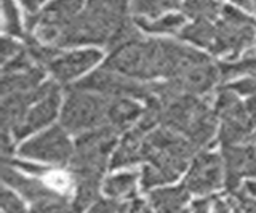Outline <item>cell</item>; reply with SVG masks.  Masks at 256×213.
I'll return each mask as SVG.
<instances>
[{
  "mask_svg": "<svg viewBox=\"0 0 256 213\" xmlns=\"http://www.w3.org/2000/svg\"><path fill=\"white\" fill-rule=\"evenodd\" d=\"M142 111L136 101L122 96V98H109L108 108V120L109 125H114L116 128L124 130L138 117H141Z\"/></svg>",
  "mask_w": 256,
  "mask_h": 213,
  "instance_id": "obj_16",
  "label": "cell"
},
{
  "mask_svg": "<svg viewBox=\"0 0 256 213\" xmlns=\"http://www.w3.org/2000/svg\"><path fill=\"white\" fill-rule=\"evenodd\" d=\"M178 213H192V210H180Z\"/></svg>",
  "mask_w": 256,
  "mask_h": 213,
  "instance_id": "obj_42",
  "label": "cell"
},
{
  "mask_svg": "<svg viewBox=\"0 0 256 213\" xmlns=\"http://www.w3.org/2000/svg\"><path fill=\"white\" fill-rule=\"evenodd\" d=\"M226 86L229 90L236 92L237 94H246V96H253V94H256V78L254 77H248V78H244V80L229 84Z\"/></svg>",
  "mask_w": 256,
  "mask_h": 213,
  "instance_id": "obj_33",
  "label": "cell"
},
{
  "mask_svg": "<svg viewBox=\"0 0 256 213\" xmlns=\"http://www.w3.org/2000/svg\"><path fill=\"white\" fill-rule=\"evenodd\" d=\"M76 199L72 202L76 213H82L90 205L98 200L100 189H101V180H77L76 181Z\"/></svg>",
  "mask_w": 256,
  "mask_h": 213,
  "instance_id": "obj_21",
  "label": "cell"
},
{
  "mask_svg": "<svg viewBox=\"0 0 256 213\" xmlns=\"http://www.w3.org/2000/svg\"><path fill=\"white\" fill-rule=\"evenodd\" d=\"M84 0H53L46 8L38 14V24L52 26L60 30L77 16Z\"/></svg>",
  "mask_w": 256,
  "mask_h": 213,
  "instance_id": "obj_14",
  "label": "cell"
},
{
  "mask_svg": "<svg viewBox=\"0 0 256 213\" xmlns=\"http://www.w3.org/2000/svg\"><path fill=\"white\" fill-rule=\"evenodd\" d=\"M29 213H76L72 204L62 196H54L50 199L32 204Z\"/></svg>",
  "mask_w": 256,
  "mask_h": 213,
  "instance_id": "obj_28",
  "label": "cell"
},
{
  "mask_svg": "<svg viewBox=\"0 0 256 213\" xmlns=\"http://www.w3.org/2000/svg\"><path fill=\"white\" fill-rule=\"evenodd\" d=\"M13 167H18L21 170H26L29 173H34V175H44V173L48 172L46 167H40V165H34V164H22V162H12Z\"/></svg>",
  "mask_w": 256,
  "mask_h": 213,
  "instance_id": "obj_36",
  "label": "cell"
},
{
  "mask_svg": "<svg viewBox=\"0 0 256 213\" xmlns=\"http://www.w3.org/2000/svg\"><path fill=\"white\" fill-rule=\"evenodd\" d=\"M216 114L196 94H182L164 109L162 124L182 133L197 149L210 143L216 132Z\"/></svg>",
  "mask_w": 256,
  "mask_h": 213,
  "instance_id": "obj_1",
  "label": "cell"
},
{
  "mask_svg": "<svg viewBox=\"0 0 256 213\" xmlns=\"http://www.w3.org/2000/svg\"><path fill=\"white\" fill-rule=\"evenodd\" d=\"M236 5H238V6H242V8H245V10H253L254 6H253V2L252 0H232Z\"/></svg>",
  "mask_w": 256,
  "mask_h": 213,
  "instance_id": "obj_41",
  "label": "cell"
},
{
  "mask_svg": "<svg viewBox=\"0 0 256 213\" xmlns=\"http://www.w3.org/2000/svg\"><path fill=\"white\" fill-rule=\"evenodd\" d=\"M44 69L40 66H32L21 72H12L4 74L2 80V93L4 96L10 93H21V92H30L37 88L38 82L44 78Z\"/></svg>",
  "mask_w": 256,
  "mask_h": 213,
  "instance_id": "obj_18",
  "label": "cell"
},
{
  "mask_svg": "<svg viewBox=\"0 0 256 213\" xmlns=\"http://www.w3.org/2000/svg\"><path fill=\"white\" fill-rule=\"evenodd\" d=\"M2 178L5 181V184H8V186H12L13 189H16V191H18L20 194H22L32 204L58 196V192H54L52 188H48L45 183H42V181L26 178L24 175H21L20 172H16L13 168V165H12V167H8L6 164H4V167H2Z\"/></svg>",
  "mask_w": 256,
  "mask_h": 213,
  "instance_id": "obj_12",
  "label": "cell"
},
{
  "mask_svg": "<svg viewBox=\"0 0 256 213\" xmlns=\"http://www.w3.org/2000/svg\"><path fill=\"white\" fill-rule=\"evenodd\" d=\"M224 183L236 192L244 176H256V148L252 144L222 146Z\"/></svg>",
  "mask_w": 256,
  "mask_h": 213,
  "instance_id": "obj_9",
  "label": "cell"
},
{
  "mask_svg": "<svg viewBox=\"0 0 256 213\" xmlns=\"http://www.w3.org/2000/svg\"><path fill=\"white\" fill-rule=\"evenodd\" d=\"M208 207H210V200L208 199H198L192 204V213H208Z\"/></svg>",
  "mask_w": 256,
  "mask_h": 213,
  "instance_id": "obj_37",
  "label": "cell"
},
{
  "mask_svg": "<svg viewBox=\"0 0 256 213\" xmlns=\"http://www.w3.org/2000/svg\"><path fill=\"white\" fill-rule=\"evenodd\" d=\"M222 183V159L218 154L202 152L192 162L190 172L184 181L189 192L208 194L221 188Z\"/></svg>",
  "mask_w": 256,
  "mask_h": 213,
  "instance_id": "obj_8",
  "label": "cell"
},
{
  "mask_svg": "<svg viewBox=\"0 0 256 213\" xmlns=\"http://www.w3.org/2000/svg\"><path fill=\"white\" fill-rule=\"evenodd\" d=\"M20 154L29 157V159L64 165L70 162L74 149H72V143L68 136V130L53 127L24 143L20 149Z\"/></svg>",
  "mask_w": 256,
  "mask_h": 213,
  "instance_id": "obj_7",
  "label": "cell"
},
{
  "mask_svg": "<svg viewBox=\"0 0 256 213\" xmlns=\"http://www.w3.org/2000/svg\"><path fill=\"white\" fill-rule=\"evenodd\" d=\"M104 68L134 78L164 76V53L160 40H134L114 50Z\"/></svg>",
  "mask_w": 256,
  "mask_h": 213,
  "instance_id": "obj_3",
  "label": "cell"
},
{
  "mask_svg": "<svg viewBox=\"0 0 256 213\" xmlns=\"http://www.w3.org/2000/svg\"><path fill=\"white\" fill-rule=\"evenodd\" d=\"M0 200H2V213H28L22 200L20 197H16L12 191H8L6 188L2 189Z\"/></svg>",
  "mask_w": 256,
  "mask_h": 213,
  "instance_id": "obj_30",
  "label": "cell"
},
{
  "mask_svg": "<svg viewBox=\"0 0 256 213\" xmlns=\"http://www.w3.org/2000/svg\"><path fill=\"white\" fill-rule=\"evenodd\" d=\"M244 191L256 199V181H246L245 186H244Z\"/></svg>",
  "mask_w": 256,
  "mask_h": 213,
  "instance_id": "obj_40",
  "label": "cell"
},
{
  "mask_svg": "<svg viewBox=\"0 0 256 213\" xmlns=\"http://www.w3.org/2000/svg\"><path fill=\"white\" fill-rule=\"evenodd\" d=\"M136 24L148 32H176L182 24L184 18L180 14H170V16L160 18L156 21H148L146 18H136Z\"/></svg>",
  "mask_w": 256,
  "mask_h": 213,
  "instance_id": "obj_25",
  "label": "cell"
},
{
  "mask_svg": "<svg viewBox=\"0 0 256 213\" xmlns=\"http://www.w3.org/2000/svg\"><path fill=\"white\" fill-rule=\"evenodd\" d=\"M181 10L188 16L197 20L212 21L220 12V6L214 0H182Z\"/></svg>",
  "mask_w": 256,
  "mask_h": 213,
  "instance_id": "obj_24",
  "label": "cell"
},
{
  "mask_svg": "<svg viewBox=\"0 0 256 213\" xmlns=\"http://www.w3.org/2000/svg\"><path fill=\"white\" fill-rule=\"evenodd\" d=\"M42 2L44 0H21V4L24 5V8L28 10L29 14H36V12L38 10V5Z\"/></svg>",
  "mask_w": 256,
  "mask_h": 213,
  "instance_id": "obj_38",
  "label": "cell"
},
{
  "mask_svg": "<svg viewBox=\"0 0 256 213\" xmlns=\"http://www.w3.org/2000/svg\"><path fill=\"white\" fill-rule=\"evenodd\" d=\"M181 5H182V0H134L133 12L136 14L157 18L168 10L181 8Z\"/></svg>",
  "mask_w": 256,
  "mask_h": 213,
  "instance_id": "obj_23",
  "label": "cell"
},
{
  "mask_svg": "<svg viewBox=\"0 0 256 213\" xmlns=\"http://www.w3.org/2000/svg\"><path fill=\"white\" fill-rule=\"evenodd\" d=\"M252 141H253V143H254V148H256V133H254V135H253V140H252Z\"/></svg>",
  "mask_w": 256,
  "mask_h": 213,
  "instance_id": "obj_43",
  "label": "cell"
},
{
  "mask_svg": "<svg viewBox=\"0 0 256 213\" xmlns=\"http://www.w3.org/2000/svg\"><path fill=\"white\" fill-rule=\"evenodd\" d=\"M4 18H5V30L8 34L22 36L18 10H16L13 0H4Z\"/></svg>",
  "mask_w": 256,
  "mask_h": 213,
  "instance_id": "obj_29",
  "label": "cell"
},
{
  "mask_svg": "<svg viewBox=\"0 0 256 213\" xmlns=\"http://www.w3.org/2000/svg\"><path fill=\"white\" fill-rule=\"evenodd\" d=\"M253 5H254V10H256V0H253Z\"/></svg>",
  "mask_w": 256,
  "mask_h": 213,
  "instance_id": "obj_44",
  "label": "cell"
},
{
  "mask_svg": "<svg viewBox=\"0 0 256 213\" xmlns=\"http://www.w3.org/2000/svg\"><path fill=\"white\" fill-rule=\"evenodd\" d=\"M21 52L22 48L16 42H13L12 38L5 37L2 40V61L4 62H6V60H10V58L13 60L14 56H18Z\"/></svg>",
  "mask_w": 256,
  "mask_h": 213,
  "instance_id": "obj_34",
  "label": "cell"
},
{
  "mask_svg": "<svg viewBox=\"0 0 256 213\" xmlns=\"http://www.w3.org/2000/svg\"><path fill=\"white\" fill-rule=\"evenodd\" d=\"M220 77L222 80L236 78L238 76H250L256 78V52L246 53L245 56L218 62Z\"/></svg>",
  "mask_w": 256,
  "mask_h": 213,
  "instance_id": "obj_19",
  "label": "cell"
},
{
  "mask_svg": "<svg viewBox=\"0 0 256 213\" xmlns=\"http://www.w3.org/2000/svg\"><path fill=\"white\" fill-rule=\"evenodd\" d=\"M140 38H141V36L138 32V29H136L128 20H125L124 22H120V24L114 29V32L110 34L109 40H108V48L110 52H114L126 44L140 40Z\"/></svg>",
  "mask_w": 256,
  "mask_h": 213,
  "instance_id": "obj_26",
  "label": "cell"
},
{
  "mask_svg": "<svg viewBox=\"0 0 256 213\" xmlns=\"http://www.w3.org/2000/svg\"><path fill=\"white\" fill-rule=\"evenodd\" d=\"M72 88L93 92L102 94L106 98H122V96H134L148 100L152 96L150 85H144L132 80L130 77L124 74H118L116 70H110L108 68H101L100 70H94L93 74L82 78L80 82L72 85Z\"/></svg>",
  "mask_w": 256,
  "mask_h": 213,
  "instance_id": "obj_6",
  "label": "cell"
},
{
  "mask_svg": "<svg viewBox=\"0 0 256 213\" xmlns=\"http://www.w3.org/2000/svg\"><path fill=\"white\" fill-rule=\"evenodd\" d=\"M136 181H138V173H120V175L110 176L106 180V183L102 186V191L108 196H110L112 199H117V197L128 196L134 191Z\"/></svg>",
  "mask_w": 256,
  "mask_h": 213,
  "instance_id": "obj_22",
  "label": "cell"
},
{
  "mask_svg": "<svg viewBox=\"0 0 256 213\" xmlns=\"http://www.w3.org/2000/svg\"><path fill=\"white\" fill-rule=\"evenodd\" d=\"M213 111L222 120L220 130V143L222 146L248 144V141L253 140L256 128V94L240 101L236 92L222 86Z\"/></svg>",
  "mask_w": 256,
  "mask_h": 213,
  "instance_id": "obj_2",
  "label": "cell"
},
{
  "mask_svg": "<svg viewBox=\"0 0 256 213\" xmlns=\"http://www.w3.org/2000/svg\"><path fill=\"white\" fill-rule=\"evenodd\" d=\"M234 208L237 213H256V199L242 189L234 192Z\"/></svg>",
  "mask_w": 256,
  "mask_h": 213,
  "instance_id": "obj_31",
  "label": "cell"
},
{
  "mask_svg": "<svg viewBox=\"0 0 256 213\" xmlns=\"http://www.w3.org/2000/svg\"><path fill=\"white\" fill-rule=\"evenodd\" d=\"M214 36H216V26H213L212 21L208 20H197L180 32V37L182 40L197 44L200 46H206V48H212V45L214 42Z\"/></svg>",
  "mask_w": 256,
  "mask_h": 213,
  "instance_id": "obj_20",
  "label": "cell"
},
{
  "mask_svg": "<svg viewBox=\"0 0 256 213\" xmlns=\"http://www.w3.org/2000/svg\"><path fill=\"white\" fill-rule=\"evenodd\" d=\"M100 60H101V52L82 50V52L64 54L61 58H56L54 61H52L50 64H48V68H50L54 78H58L60 82L66 84L82 72H85L86 69L94 66Z\"/></svg>",
  "mask_w": 256,
  "mask_h": 213,
  "instance_id": "obj_11",
  "label": "cell"
},
{
  "mask_svg": "<svg viewBox=\"0 0 256 213\" xmlns=\"http://www.w3.org/2000/svg\"><path fill=\"white\" fill-rule=\"evenodd\" d=\"M108 108L109 98L102 94L70 88L62 108L61 124L68 132L76 135L100 128L109 124Z\"/></svg>",
  "mask_w": 256,
  "mask_h": 213,
  "instance_id": "obj_4",
  "label": "cell"
},
{
  "mask_svg": "<svg viewBox=\"0 0 256 213\" xmlns=\"http://www.w3.org/2000/svg\"><path fill=\"white\" fill-rule=\"evenodd\" d=\"M142 135L144 133H141L138 128L126 133L114 157H112L110 168H120L125 167V165H132L134 162L142 160Z\"/></svg>",
  "mask_w": 256,
  "mask_h": 213,
  "instance_id": "obj_15",
  "label": "cell"
},
{
  "mask_svg": "<svg viewBox=\"0 0 256 213\" xmlns=\"http://www.w3.org/2000/svg\"><path fill=\"white\" fill-rule=\"evenodd\" d=\"M166 183L165 176L160 173L154 165H148V167L142 168V175H141V184L144 189H149L156 184H164Z\"/></svg>",
  "mask_w": 256,
  "mask_h": 213,
  "instance_id": "obj_32",
  "label": "cell"
},
{
  "mask_svg": "<svg viewBox=\"0 0 256 213\" xmlns=\"http://www.w3.org/2000/svg\"><path fill=\"white\" fill-rule=\"evenodd\" d=\"M126 5L128 0H88L85 12L112 34L126 20Z\"/></svg>",
  "mask_w": 256,
  "mask_h": 213,
  "instance_id": "obj_13",
  "label": "cell"
},
{
  "mask_svg": "<svg viewBox=\"0 0 256 213\" xmlns=\"http://www.w3.org/2000/svg\"><path fill=\"white\" fill-rule=\"evenodd\" d=\"M256 40V21L232 6H224L221 20L216 24V36L212 45L214 54H229L232 60Z\"/></svg>",
  "mask_w": 256,
  "mask_h": 213,
  "instance_id": "obj_5",
  "label": "cell"
},
{
  "mask_svg": "<svg viewBox=\"0 0 256 213\" xmlns=\"http://www.w3.org/2000/svg\"><path fill=\"white\" fill-rule=\"evenodd\" d=\"M28 42V48L26 52L29 53V56L32 58V61L38 62V64H50L52 61L56 60L58 56V46H53V45H44L40 44L36 38H26Z\"/></svg>",
  "mask_w": 256,
  "mask_h": 213,
  "instance_id": "obj_27",
  "label": "cell"
},
{
  "mask_svg": "<svg viewBox=\"0 0 256 213\" xmlns=\"http://www.w3.org/2000/svg\"><path fill=\"white\" fill-rule=\"evenodd\" d=\"M60 101H61L60 86L53 82L52 88L48 90V93L44 94L38 101L34 102V106L28 111L24 120L16 128H13L16 140H21L24 136H28V135H30V133H34L36 130L42 128V127H45V125L50 124L54 119L56 112H58Z\"/></svg>",
  "mask_w": 256,
  "mask_h": 213,
  "instance_id": "obj_10",
  "label": "cell"
},
{
  "mask_svg": "<svg viewBox=\"0 0 256 213\" xmlns=\"http://www.w3.org/2000/svg\"><path fill=\"white\" fill-rule=\"evenodd\" d=\"M213 213H230V208L224 200L213 199Z\"/></svg>",
  "mask_w": 256,
  "mask_h": 213,
  "instance_id": "obj_39",
  "label": "cell"
},
{
  "mask_svg": "<svg viewBox=\"0 0 256 213\" xmlns=\"http://www.w3.org/2000/svg\"><path fill=\"white\" fill-rule=\"evenodd\" d=\"M189 200V189L186 186L164 188L150 192V204L158 213H178Z\"/></svg>",
  "mask_w": 256,
  "mask_h": 213,
  "instance_id": "obj_17",
  "label": "cell"
},
{
  "mask_svg": "<svg viewBox=\"0 0 256 213\" xmlns=\"http://www.w3.org/2000/svg\"><path fill=\"white\" fill-rule=\"evenodd\" d=\"M118 208H120V205L116 200L104 199V200L96 202L88 213H118Z\"/></svg>",
  "mask_w": 256,
  "mask_h": 213,
  "instance_id": "obj_35",
  "label": "cell"
}]
</instances>
